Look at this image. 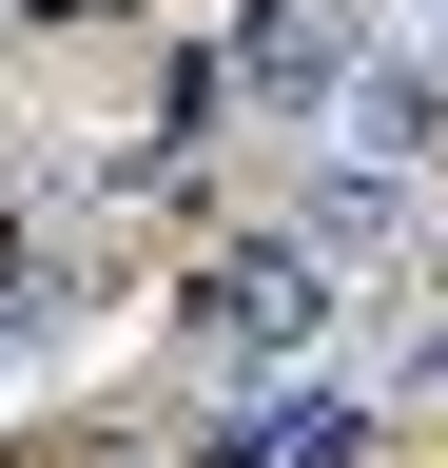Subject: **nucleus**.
Here are the masks:
<instances>
[{
  "label": "nucleus",
  "instance_id": "f257e3e1",
  "mask_svg": "<svg viewBox=\"0 0 448 468\" xmlns=\"http://www.w3.org/2000/svg\"><path fill=\"white\" fill-rule=\"evenodd\" d=\"M331 313H351V254H331L312 215H293V234H234V254H214V273L176 292V332H195V351H234V371H273V351H312Z\"/></svg>",
  "mask_w": 448,
  "mask_h": 468
},
{
  "label": "nucleus",
  "instance_id": "f03ea898",
  "mask_svg": "<svg viewBox=\"0 0 448 468\" xmlns=\"http://www.w3.org/2000/svg\"><path fill=\"white\" fill-rule=\"evenodd\" d=\"M370 449H390V410H370L351 371H254L234 410H214L195 468H370Z\"/></svg>",
  "mask_w": 448,
  "mask_h": 468
},
{
  "label": "nucleus",
  "instance_id": "7ed1b4c3",
  "mask_svg": "<svg viewBox=\"0 0 448 468\" xmlns=\"http://www.w3.org/2000/svg\"><path fill=\"white\" fill-rule=\"evenodd\" d=\"M234 79H254L273 117H331V98L370 79V20H351V0H254V39H234Z\"/></svg>",
  "mask_w": 448,
  "mask_h": 468
},
{
  "label": "nucleus",
  "instance_id": "20e7f679",
  "mask_svg": "<svg viewBox=\"0 0 448 468\" xmlns=\"http://www.w3.org/2000/svg\"><path fill=\"white\" fill-rule=\"evenodd\" d=\"M331 137L390 156V176H448V58H370V79L331 98Z\"/></svg>",
  "mask_w": 448,
  "mask_h": 468
},
{
  "label": "nucleus",
  "instance_id": "423d86ee",
  "mask_svg": "<svg viewBox=\"0 0 448 468\" xmlns=\"http://www.w3.org/2000/svg\"><path fill=\"white\" fill-rule=\"evenodd\" d=\"M390 20H429V39H448V0H390Z\"/></svg>",
  "mask_w": 448,
  "mask_h": 468
},
{
  "label": "nucleus",
  "instance_id": "39448f33",
  "mask_svg": "<svg viewBox=\"0 0 448 468\" xmlns=\"http://www.w3.org/2000/svg\"><path fill=\"white\" fill-rule=\"evenodd\" d=\"M0 313H20V215H0Z\"/></svg>",
  "mask_w": 448,
  "mask_h": 468
}]
</instances>
